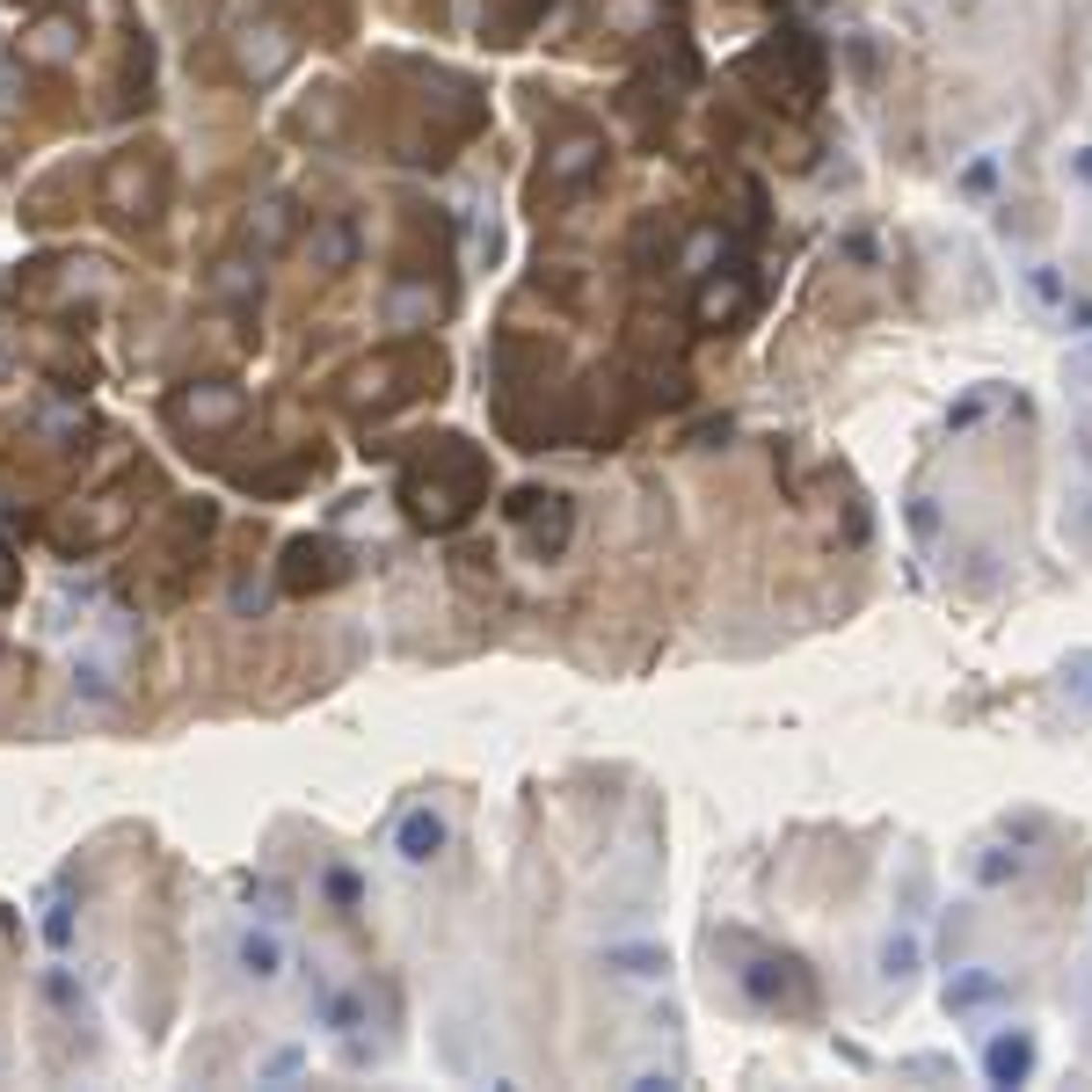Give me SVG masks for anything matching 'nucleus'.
Wrapping results in <instances>:
<instances>
[{
	"instance_id": "obj_1",
	"label": "nucleus",
	"mask_w": 1092,
	"mask_h": 1092,
	"mask_svg": "<svg viewBox=\"0 0 1092 1092\" xmlns=\"http://www.w3.org/2000/svg\"><path fill=\"white\" fill-rule=\"evenodd\" d=\"M437 838H445V830H437L430 816H408V830H401V852H408V860H430Z\"/></svg>"
}]
</instances>
